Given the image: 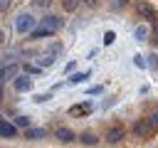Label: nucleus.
Segmentation results:
<instances>
[{
    "instance_id": "nucleus-4",
    "label": "nucleus",
    "mask_w": 158,
    "mask_h": 148,
    "mask_svg": "<svg viewBox=\"0 0 158 148\" xmlns=\"http://www.w3.org/2000/svg\"><path fill=\"white\" fill-rule=\"evenodd\" d=\"M138 15H143L148 22H158V12H156V10H153L148 2H143V0L138 2Z\"/></svg>"
},
{
    "instance_id": "nucleus-24",
    "label": "nucleus",
    "mask_w": 158,
    "mask_h": 148,
    "mask_svg": "<svg viewBox=\"0 0 158 148\" xmlns=\"http://www.w3.org/2000/svg\"><path fill=\"white\" fill-rule=\"evenodd\" d=\"M0 101H2V86H0Z\"/></svg>"
},
{
    "instance_id": "nucleus-2",
    "label": "nucleus",
    "mask_w": 158,
    "mask_h": 148,
    "mask_svg": "<svg viewBox=\"0 0 158 148\" xmlns=\"http://www.w3.org/2000/svg\"><path fill=\"white\" fill-rule=\"evenodd\" d=\"M153 131H156V128H153V126L148 123V118H141V121H138V123L133 126V133H136L138 138H148V136H151Z\"/></svg>"
},
{
    "instance_id": "nucleus-1",
    "label": "nucleus",
    "mask_w": 158,
    "mask_h": 148,
    "mask_svg": "<svg viewBox=\"0 0 158 148\" xmlns=\"http://www.w3.org/2000/svg\"><path fill=\"white\" fill-rule=\"evenodd\" d=\"M32 25H35V17H32L30 12H22V15H17V17H15V30H17L20 35L32 32Z\"/></svg>"
},
{
    "instance_id": "nucleus-11",
    "label": "nucleus",
    "mask_w": 158,
    "mask_h": 148,
    "mask_svg": "<svg viewBox=\"0 0 158 148\" xmlns=\"http://www.w3.org/2000/svg\"><path fill=\"white\" fill-rule=\"evenodd\" d=\"M57 138H59V141H64V143H69V141H74L77 136H74L69 128H59V131H57Z\"/></svg>"
},
{
    "instance_id": "nucleus-18",
    "label": "nucleus",
    "mask_w": 158,
    "mask_h": 148,
    "mask_svg": "<svg viewBox=\"0 0 158 148\" xmlns=\"http://www.w3.org/2000/svg\"><path fill=\"white\" fill-rule=\"evenodd\" d=\"M77 5H79V0H64V10H77Z\"/></svg>"
},
{
    "instance_id": "nucleus-12",
    "label": "nucleus",
    "mask_w": 158,
    "mask_h": 148,
    "mask_svg": "<svg viewBox=\"0 0 158 148\" xmlns=\"http://www.w3.org/2000/svg\"><path fill=\"white\" fill-rule=\"evenodd\" d=\"M49 35H52V32H49V30H44V27H35V30L30 32V37H32V39H42V37H49Z\"/></svg>"
},
{
    "instance_id": "nucleus-9",
    "label": "nucleus",
    "mask_w": 158,
    "mask_h": 148,
    "mask_svg": "<svg viewBox=\"0 0 158 148\" xmlns=\"http://www.w3.org/2000/svg\"><path fill=\"white\" fill-rule=\"evenodd\" d=\"M25 138H30V141H40V138H44V128H27L25 131Z\"/></svg>"
},
{
    "instance_id": "nucleus-14",
    "label": "nucleus",
    "mask_w": 158,
    "mask_h": 148,
    "mask_svg": "<svg viewBox=\"0 0 158 148\" xmlns=\"http://www.w3.org/2000/svg\"><path fill=\"white\" fill-rule=\"evenodd\" d=\"M69 111H72V113H89V111H91V104H77V106H72Z\"/></svg>"
},
{
    "instance_id": "nucleus-6",
    "label": "nucleus",
    "mask_w": 158,
    "mask_h": 148,
    "mask_svg": "<svg viewBox=\"0 0 158 148\" xmlns=\"http://www.w3.org/2000/svg\"><path fill=\"white\" fill-rule=\"evenodd\" d=\"M15 89H17V91H30V89H32V79H30L27 74H17V76H15Z\"/></svg>"
},
{
    "instance_id": "nucleus-17",
    "label": "nucleus",
    "mask_w": 158,
    "mask_h": 148,
    "mask_svg": "<svg viewBox=\"0 0 158 148\" xmlns=\"http://www.w3.org/2000/svg\"><path fill=\"white\" fill-rule=\"evenodd\" d=\"M148 37V30L146 27H136V39H146Z\"/></svg>"
},
{
    "instance_id": "nucleus-26",
    "label": "nucleus",
    "mask_w": 158,
    "mask_h": 148,
    "mask_svg": "<svg viewBox=\"0 0 158 148\" xmlns=\"http://www.w3.org/2000/svg\"><path fill=\"white\" fill-rule=\"evenodd\" d=\"M91 2H99V0H91Z\"/></svg>"
},
{
    "instance_id": "nucleus-8",
    "label": "nucleus",
    "mask_w": 158,
    "mask_h": 148,
    "mask_svg": "<svg viewBox=\"0 0 158 148\" xmlns=\"http://www.w3.org/2000/svg\"><path fill=\"white\" fill-rule=\"evenodd\" d=\"M123 133H126V131H123V126H114V128L106 133V141H109V143H118V141L123 138Z\"/></svg>"
},
{
    "instance_id": "nucleus-13",
    "label": "nucleus",
    "mask_w": 158,
    "mask_h": 148,
    "mask_svg": "<svg viewBox=\"0 0 158 148\" xmlns=\"http://www.w3.org/2000/svg\"><path fill=\"white\" fill-rule=\"evenodd\" d=\"M79 138H81V143H86V146H96V143H99V138H96L94 133H89V131H86V133H81Z\"/></svg>"
},
{
    "instance_id": "nucleus-7",
    "label": "nucleus",
    "mask_w": 158,
    "mask_h": 148,
    "mask_svg": "<svg viewBox=\"0 0 158 148\" xmlns=\"http://www.w3.org/2000/svg\"><path fill=\"white\" fill-rule=\"evenodd\" d=\"M59 49H62V47H59V44H54V47H52V49H49V52H47V54L40 59V67H49V64L54 62V57L59 54Z\"/></svg>"
},
{
    "instance_id": "nucleus-20",
    "label": "nucleus",
    "mask_w": 158,
    "mask_h": 148,
    "mask_svg": "<svg viewBox=\"0 0 158 148\" xmlns=\"http://www.w3.org/2000/svg\"><path fill=\"white\" fill-rule=\"evenodd\" d=\"M148 123H151V126H153V128H158V111H156V113H151V116H148Z\"/></svg>"
},
{
    "instance_id": "nucleus-25",
    "label": "nucleus",
    "mask_w": 158,
    "mask_h": 148,
    "mask_svg": "<svg viewBox=\"0 0 158 148\" xmlns=\"http://www.w3.org/2000/svg\"><path fill=\"white\" fill-rule=\"evenodd\" d=\"M0 42H2V32H0Z\"/></svg>"
},
{
    "instance_id": "nucleus-22",
    "label": "nucleus",
    "mask_w": 158,
    "mask_h": 148,
    "mask_svg": "<svg viewBox=\"0 0 158 148\" xmlns=\"http://www.w3.org/2000/svg\"><path fill=\"white\" fill-rule=\"evenodd\" d=\"M10 7V0H0V10H7Z\"/></svg>"
},
{
    "instance_id": "nucleus-10",
    "label": "nucleus",
    "mask_w": 158,
    "mask_h": 148,
    "mask_svg": "<svg viewBox=\"0 0 158 148\" xmlns=\"http://www.w3.org/2000/svg\"><path fill=\"white\" fill-rule=\"evenodd\" d=\"M15 74H17V67H15V64H7V67H2V69H0V81L10 79V76H15Z\"/></svg>"
},
{
    "instance_id": "nucleus-16",
    "label": "nucleus",
    "mask_w": 158,
    "mask_h": 148,
    "mask_svg": "<svg viewBox=\"0 0 158 148\" xmlns=\"http://www.w3.org/2000/svg\"><path fill=\"white\" fill-rule=\"evenodd\" d=\"M84 79H89V72H81V74H72V76H69L72 84H79V81H84Z\"/></svg>"
},
{
    "instance_id": "nucleus-19",
    "label": "nucleus",
    "mask_w": 158,
    "mask_h": 148,
    "mask_svg": "<svg viewBox=\"0 0 158 148\" xmlns=\"http://www.w3.org/2000/svg\"><path fill=\"white\" fill-rule=\"evenodd\" d=\"M148 67L151 69H158V54H151L148 57Z\"/></svg>"
},
{
    "instance_id": "nucleus-3",
    "label": "nucleus",
    "mask_w": 158,
    "mask_h": 148,
    "mask_svg": "<svg viewBox=\"0 0 158 148\" xmlns=\"http://www.w3.org/2000/svg\"><path fill=\"white\" fill-rule=\"evenodd\" d=\"M40 27H44V30H49L52 35L62 27V20L57 17V15H47V17H42V22H40Z\"/></svg>"
},
{
    "instance_id": "nucleus-23",
    "label": "nucleus",
    "mask_w": 158,
    "mask_h": 148,
    "mask_svg": "<svg viewBox=\"0 0 158 148\" xmlns=\"http://www.w3.org/2000/svg\"><path fill=\"white\" fill-rule=\"evenodd\" d=\"M37 5H49V0H35Z\"/></svg>"
},
{
    "instance_id": "nucleus-5",
    "label": "nucleus",
    "mask_w": 158,
    "mask_h": 148,
    "mask_svg": "<svg viewBox=\"0 0 158 148\" xmlns=\"http://www.w3.org/2000/svg\"><path fill=\"white\" fill-rule=\"evenodd\" d=\"M0 136H2V138H15V136H17V126L10 123V121H5V118L0 116Z\"/></svg>"
},
{
    "instance_id": "nucleus-15",
    "label": "nucleus",
    "mask_w": 158,
    "mask_h": 148,
    "mask_svg": "<svg viewBox=\"0 0 158 148\" xmlns=\"http://www.w3.org/2000/svg\"><path fill=\"white\" fill-rule=\"evenodd\" d=\"M15 126L27 131V128H30V118H27V116H17V118H15Z\"/></svg>"
},
{
    "instance_id": "nucleus-21",
    "label": "nucleus",
    "mask_w": 158,
    "mask_h": 148,
    "mask_svg": "<svg viewBox=\"0 0 158 148\" xmlns=\"http://www.w3.org/2000/svg\"><path fill=\"white\" fill-rule=\"evenodd\" d=\"M133 62H136V67H146V64H148V62H146L141 54H138V57H133Z\"/></svg>"
}]
</instances>
